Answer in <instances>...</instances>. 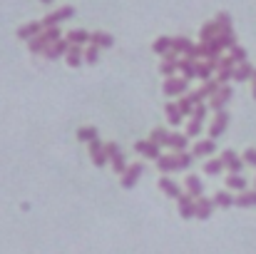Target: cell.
I'll return each mask as SVG.
<instances>
[{"instance_id":"cell-1","label":"cell","mask_w":256,"mask_h":254,"mask_svg":"<svg viewBox=\"0 0 256 254\" xmlns=\"http://www.w3.org/2000/svg\"><path fill=\"white\" fill-rule=\"evenodd\" d=\"M72 15H75V8H72V5H65V8H60V10H55V13L45 15L40 23H42V28H58L60 23L70 20Z\"/></svg>"},{"instance_id":"cell-2","label":"cell","mask_w":256,"mask_h":254,"mask_svg":"<svg viewBox=\"0 0 256 254\" xmlns=\"http://www.w3.org/2000/svg\"><path fill=\"white\" fill-rule=\"evenodd\" d=\"M104 152H107V157H110L114 172H117V174H124L127 162H124V152L120 150V145H117V142H107V145H104Z\"/></svg>"},{"instance_id":"cell-3","label":"cell","mask_w":256,"mask_h":254,"mask_svg":"<svg viewBox=\"0 0 256 254\" xmlns=\"http://www.w3.org/2000/svg\"><path fill=\"white\" fill-rule=\"evenodd\" d=\"M134 152H140L142 157H150V160H154V162L162 157V150H160L152 140H137V142H134Z\"/></svg>"},{"instance_id":"cell-4","label":"cell","mask_w":256,"mask_h":254,"mask_svg":"<svg viewBox=\"0 0 256 254\" xmlns=\"http://www.w3.org/2000/svg\"><path fill=\"white\" fill-rule=\"evenodd\" d=\"M232 97H234L232 87H229V85H222V87H219V92H216V95H212L209 107H212V110H216V112H222V110H224V105H226Z\"/></svg>"},{"instance_id":"cell-5","label":"cell","mask_w":256,"mask_h":254,"mask_svg":"<svg viewBox=\"0 0 256 254\" xmlns=\"http://www.w3.org/2000/svg\"><path fill=\"white\" fill-rule=\"evenodd\" d=\"M226 125H229V112H226V110L216 112V117H214V122H212V127H209V140H214V142H216V137H222V135H224Z\"/></svg>"},{"instance_id":"cell-6","label":"cell","mask_w":256,"mask_h":254,"mask_svg":"<svg viewBox=\"0 0 256 254\" xmlns=\"http://www.w3.org/2000/svg\"><path fill=\"white\" fill-rule=\"evenodd\" d=\"M222 162H224V167L229 169L232 174H242V169H244V160L234 150H224L222 152Z\"/></svg>"},{"instance_id":"cell-7","label":"cell","mask_w":256,"mask_h":254,"mask_svg":"<svg viewBox=\"0 0 256 254\" xmlns=\"http://www.w3.org/2000/svg\"><path fill=\"white\" fill-rule=\"evenodd\" d=\"M142 172H144V167H142L140 162H134V165H127L124 174H122V187H124V189H132V187L140 182Z\"/></svg>"},{"instance_id":"cell-8","label":"cell","mask_w":256,"mask_h":254,"mask_svg":"<svg viewBox=\"0 0 256 254\" xmlns=\"http://www.w3.org/2000/svg\"><path fill=\"white\" fill-rule=\"evenodd\" d=\"M90 157H92V165H94V167H104V162L110 160V157H107V152H104V145H102V140H100V137L90 142Z\"/></svg>"},{"instance_id":"cell-9","label":"cell","mask_w":256,"mask_h":254,"mask_svg":"<svg viewBox=\"0 0 256 254\" xmlns=\"http://www.w3.org/2000/svg\"><path fill=\"white\" fill-rule=\"evenodd\" d=\"M68 50H70V43H68V38H62V40L48 45V50L42 53V58H45V60H58V58L68 55Z\"/></svg>"},{"instance_id":"cell-10","label":"cell","mask_w":256,"mask_h":254,"mask_svg":"<svg viewBox=\"0 0 256 254\" xmlns=\"http://www.w3.org/2000/svg\"><path fill=\"white\" fill-rule=\"evenodd\" d=\"M186 87H189V83L184 78H167L164 80V95L167 97H176V95L186 92Z\"/></svg>"},{"instance_id":"cell-11","label":"cell","mask_w":256,"mask_h":254,"mask_svg":"<svg viewBox=\"0 0 256 254\" xmlns=\"http://www.w3.org/2000/svg\"><path fill=\"white\" fill-rule=\"evenodd\" d=\"M176 204H179V217H182V219H192V217H194L196 202L192 199V194H182V197L176 199Z\"/></svg>"},{"instance_id":"cell-12","label":"cell","mask_w":256,"mask_h":254,"mask_svg":"<svg viewBox=\"0 0 256 254\" xmlns=\"http://www.w3.org/2000/svg\"><path fill=\"white\" fill-rule=\"evenodd\" d=\"M214 199H209V197H196V212H194V217L196 219H209L212 217V212H214Z\"/></svg>"},{"instance_id":"cell-13","label":"cell","mask_w":256,"mask_h":254,"mask_svg":"<svg viewBox=\"0 0 256 254\" xmlns=\"http://www.w3.org/2000/svg\"><path fill=\"white\" fill-rule=\"evenodd\" d=\"M42 30H45V28H42V23H28V25L18 28V33H15V35H18L20 40H28V43H30V40H32V38H38Z\"/></svg>"},{"instance_id":"cell-14","label":"cell","mask_w":256,"mask_h":254,"mask_svg":"<svg viewBox=\"0 0 256 254\" xmlns=\"http://www.w3.org/2000/svg\"><path fill=\"white\" fill-rule=\"evenodd\" d=\"M172 50L176 53V55H189L192 50H194V43L189 40V38H184V35H179V38H172Z\"/></svg>"},{"instance_id":"cell-15","label":"cell","mask_w":256,"mask_h":254,"mask_svg":"<svg viewBox=\"0 0 256 254\" xmlns=\"http://www.w3.org/2000/svg\"><path fill=\"white\" fill-rule=\"evenodd\" d=\"M214 152H216V142H214V140H199V142L194 145V150H192L194 157H209V155H214Z\"/></svg>"},{"instance_id":"cell-16","label":"cell","mask_w":256,"mask_h":254,"mask_svg":"<svg viewBox=\"0 0 256 254\" xmlns=\"http://www.w3.org/2000/svg\"><path fill=\"white\" fill-rule=\"evenodd\" d=\"M90 45H97V48H112V45H114V38H112L110 33L97 30V33H90Z\"/></svg>"},{"instance_id":"cell-17","label":"cell","mask_w":256,"mask_h":254,"mask_svg":"<svg viewBox=\"0 0 256 254\" xmlns=\"http://www.w3.org/2000/svg\"><path fill=\"white\" fill-rule=\"evenodd\" d=\"M254 68H252V63H249V60H246V63H242V65H236V68H234V80H236V83H246V80H252V78H254Z\"/></svg>"},{"instance_id":"cell-18","label":"cell","mask_w":256,"mask_h":254,"mask_svg":"<svg viewBox=\"0 0 256 254\" xmlns=\"http://www.w3.org/2000/svg\"><path fill=\"white\" fill-rule=\"evenodd\" d=\"M160 189L167 194V197H174V199H179L182 197V189H179V184L170 179V177H160Z\"/></svg>"},{"instance_id":"cell-19","label":"cell","mask_w":256,"mask_h":254,"mask_svg":"<svg viewBox=\"0 0 256 254\" xmlns=\"http://www.w3.org/2000/svg\"><path fill=\"white\" fill-rule=\"evenodd\" d=\"M65 60H68V65H70V68H80V65H82V60H85L82 48H80V45H70V50H68Z\"/></svg>"},{"instance_id":"cell-20","label":"cell","mask_w":256,"mask_h":254,"mask_svg":"<svg viewBox=\"0 0 256 254\" xmlns=\"http://www.w3.org/2000/svg\"><path fill=\"white\" fill-rule=\"evenodd\" d=\"M216 43H219L222 50H232V48H236V35H234V30H222V33L216 35Z\"/></svg>"},{"instance_id":"cell-21","label":"cell","mask_w":256,"mask_h":254,"mask_svg":"<svg viewBox=\"0 0 256 254\" xmlns=\"http://www.w3.org/2000/svg\"><path fill=\"white\" fill-rule=\"evenodd\" d=\"M186 145H189V137L186 135H182V132H170V145L174 152H184L186 150Z\"/></svg>"},{"instance_id":"cell-22","label":"cell","mask_w":256,"mask_h":254,"mask_svg":"<svg viewBox=\"0 0 256 254\" xmlns=\"http://www.w3.org/2000/svg\"><path fill=\"white\" fill-rule=\"evenodd\" d=\"M216 35H219V25L212 20V23H204L202 25V33H199V38H202V43H212V40H216Z\"/></svg>"},{"instance_id":"cell-23","label":"cell","mask_w":256,"mask_h":254,"mask_svg":"<svg viewBox=\"0 0 256 254\" xmlns=\"http://www.w3.org/2000/svg\"><path fill=\"white\" fill-rule=\"evenodd\" d=\"M179 73L184 75V80H186V83H189V80H194V78H196V63H194V60H189V58L179 60Z\"/></svg>"},{"instance_id":"cell-24","label":"cell","mask_w":256,"mask_h":254,"mask_svg":"<svg viewBox=\"0 0 256 254\" xmlns=\"http://www.w3.org/2000/svg\"><path fill=\"white\" fill-rule=\"evenodd\" d=\"M65 38H68L70 45H80V48L90 43V33H87V30H80V28H78V30H70Z\"/></svg>"},{"instance_id":"cell-25","label":"cell","mask_w":256,"mask_h":254,"mask_svg":"<svg viewBox=\"0 0 256 254\" xmlns=\"http://www.w3.org/2000/svg\"><path fill=\"white\" fill-rule=\"evenodd\" d=\"M150 140H152L157 147H167V145H170V132H167L164 127H154V130L150 132Z\"/></svg>"},{"instance_id":"cell-26","label":"cell","mask_w":256,"mask_h":254,"mask_svg":"<svg viewBox=\"0 0 256 254\" xmlns=\"http://www.w3.org/2000/svg\"><path fill=\"white\" fill-rule=\"evenodd\" d=\"M164 110H167V120H170V125H174V127L182 125V117H184V115H182V110H179L176 102H167Z\"/></svg>"},{"instance_id":"cell-27","label":"cell","mask_w":256,"mask_h":254,"mask_svg":"<svg viewBox=\"0 0 256 254\" xmlns=\"http://www.w3.org/2000/svg\"><path fill=\"white\" fill-rule=\"evenodd\" d=\"M186 192H189L192 197H202V194H204V184H202V179H199L196 174L186 177Z\"/></svg>"},{"instance_id":"cell-28","label":"cell","mask_w":256,"mask_h":254,"mask_svg":"<svg viewBox=\"0 0 256 254\" xmlns=\"http://www.w3.org/2000/svg\"><path fill=\"white\" fill-rule=\"evenodd\" d=\"M222 169H226L224 167V162H222V157H212V160H206V162H204V172H206L209 177L222 174Z\"/></svg>"},{"instance_id":"cell-29","label":"cell","mask_w":256,"mask_h":254,"mask_svg":"<svg viewBox=\"0 0 256 254\" xmlns=\"http://www.w3.org/2000/svg\"><path fill=\"white\" fill-rule=\"evenodd\" d=\"M234 204L236 207H256V189L254 192H246L244 189L239 197H234Z\"/></svg>"},{"instance_id":"cell-30","label":"cell","mask_w":256,"mask_h":254,"mask_svg":"<svg viewBox=\"0 0 256 254\" xmlns=\"http://www.w3.org/2000/svg\"><path fill=\"white\" fill-rule=\"evenodd\" d=\"M152 50H154L157 55H167V53L172 50V38H167V35L157 38V40L152 43Z\"/></svg>"},{"instance_id":"cell-31","label":"cell","mask_w":256,"mask_h":254,"mask_svg":"<svg viewBox=\"0 0 256 254\" xmlns=\"http://www.w3.org/2000/svg\"><path fill=\"white\" fill-rule=\"evenodd\" d=\"M28 48H30V53H35V55H42L45 50H48V40L42 38V33L38 35V38H32L30 43H28Z\"/></svg>"},{"instance_id":"cell-32","label":"cell","mask_w":256,"mask_h":254,"mask_svg":"<svg viewBox=\"0 0 256 254\" xmlns=\"http://www.w3.org/2000/svg\"><path fill=\"white\" fill-rule=\"evenodd\" d=\"M192 162H194V155H189V152H174V165H176V169L192 167Z\"/></svg>"},{"instance_id":"cell-33","label":"cell","mask_w":256,"mask_h":254,"mask_svg":"<svg viewBox=\"0 0 256 254\" xmlns=\"http://www.w3.org/2000/svg\"><path fill=\"white\" fill-rule=\"evenodd\" d=\"M214 68L216 65H212V63H196V78L199 80H212V73H214Z\"/></svg>"},{"instance_id":"cell-34","label":"cell","mask_w":256,"mask_h":254,"mask_svg":"<svg viewBox=\"0 0 256 254\" xmlns=\"http://www.w3.org/2000/svg\"><path fill=\"white\" fill-rule=\"evenodd\" d=\"M226 187L229 189H236V192H244L246 189V179L242 174H229L226 177Z\"/></svg>"},{"instance_id":"cell-35","label":"cell","mask_w":256,"mask_h":254,"mask_svg":"<svg viewBox=\"0 0 256 254\" xmlns=\"http://www.w3.org/2000/svg\"><path fill=\"white\" fill-rule=\"evenodd\" d=\"M97 137H100L97 127H80V130H78V140H80V142H87V145H90V142L97 140Z\"/></svg>"},{"instance_id":"cell-36","label":"cell","mask_w":256,"mask_h":254,"mask_svg":"<svg viewBox=\"0 0 256 254\" xmlns=\"http://www.w3.org/2000/svg\"><path fill=\"white\" fill-rule=\"evenodd\" d=\"M154 165H157L160 172H174V169H176V165H174V155H162Z\"/></svg>"},{"instance_id":"cell-37","label":"cell","mask_w":256,"mask_h":254,"mask_svg":"<svg viewBox=\"0 0 256 254\" xmlns=\"http://www.w3.org/2000/svg\"><path fill=\"white\" fill-rule=\"evenodd\" d=\"M214 204L222 207V209H229V207L234 204V197H232L229 192H216V194H214Z\"/></svg>"},{"instance_id":"cell-38","label":"cell","mask_w":256,"mask_h":254,"mask_svg":"<svg viewBox=\"0 0 256 254\" xmlns=\"http://www.w3.org/2000/svg\"><path fill=\"white\" fill-rule=\"evenodd\" d=\"M176 70H179V60H162V65H160V73L164 78H174Z\"/></svg>"},{"instance_id":"cell-39","label":"cell","mask_w":256,"mask_h":254,"mask_svg":"<svg viewBox=\"0 0 256 254\" xmlns=\"http://www.w3.org/2000/svg\"><path fill=\"white\" fill-rule=\"evenodd\" d=\"M219 87H222V85L216 83V78H212V80H206V83L202 85V90H199V92H202V97H212V95H216V92H219Z\"/></svg>"},{"instance_id":"cell-40","label":"cell","mask_w":256,"mask_h":254,"mask_svg":"<svg viewBox=\"0 0 256 254\" xmlns=\"http://www.w3.org/2000/svg\"><path fill=\"white\" fill-rule=\"evenodd\" d=\"M42 38L48 40V45H52V43L62 40V33H60V28H45L42 30Z\"/></svg>"},{"instance_id":"cell-41","label":"cell","mask_w":256,"mask_h":254,"mask_svg":"<svg viewBox=\"0 0 256 254\" xmlns=\"http://www.w3.org/2000/svg\"><path fill=\"white\" fill-rule=\"evenodd\" d=\"M85 63L87 65H97V63H100V48H97V45H87Z\"/></svg>"},{"instance_id":"cell-42","label":"cell","mask_w":256,"mask_h":254,"mask_svg":"<svg viewBox=\"0 0 256 254\" xmlns=\"http://www.w3.org/2000/svg\"><path fill=\"white\" fill-rule=\"evenodd\" d=\"M214 23L219 25V33H222V30H234V28H232V15H229V13H219Z\"/></svg>"},{"instance_id":"cell-43","label":"cell","mask_w":256,"mask_h":254,"mask_svg":"<svg viewBox=\"0 0 256 254\" xmlns=\"http://www.w3.org/2000/svg\"><path fill=\"white\" fill-rule=\"evenodd\" d=\"M202 135V120H189V125H186V137H199Z\"/></svg>"},{"instance_id":"cell-44","label":"cell","mask_w":256,"mask_h":254,"mask_svg":"<svg viewBox=\"0 0 256 254\" xmlns=\"http://www.w3.org/2000/svg\"><path fill=\"white\" fill-rule=\"evenodd\" d=\"M176 105H179L182 115H192V112H194V102L189 100V95H186V97H179V102H176Z\"/></svg>"},{"instance_id":"cell-45","label":"cell","mask_w":256,"mask_h":254,"mask_svg":"<svg viewBox=\"0 0 256 254\" xmlns=\"http://www.w3.org/2000/svg\"><path fill=\"white\" fill-rule=\"evenodd\" d=\"M229 55L234 58V63H236V65L246 63V50H244V48H239V45H236V48H232V53H229Z\"/></svg>"},{"instance_id":"cell-46","label":"cell","mask_w":256,"mask_h":254,"mask_svg":"<svg viewBox=\"0 0 256 254\" xmlns=\"http://www.w3.org/2000/svg\"><path fill=\"white\" fill-rule=\"evenodd\" d=\"M229 80H234V70H219L216 73V83L219 85H229Z\"/></svg>"},{"instance_id":"cell-47","label":"cell","mask_w":256,"mask_h":254,"mask_svg":"<svg viewBox=\"0 0 256 254\" xmlns=\"http://www.w3.org/2000/svg\"><path fill=\"white\" fill-rule=\"evenodd\" d=\"M234 68H236V63H234L232 55H226V58L219 60V70H234Z\"/></svg>"},{"instance_id":"cell-48","label":"cell","mask_w":256,"mask_h":254,"mask_svg":"<svg viewBox=\"0 0 256 254\" xmlns=\"http://www.w3.org/2000/svg\"><path fill=\"white\" fill-rule=\"evenodd\" d=\"M246 165H252V167H256V147H249L246 152H244V157H242Z\"/></svg>"},{"instance_id":"cell-49","label":"cell","mask_w":256,"mask_h":254,"mask_svg":"<svg viewBox=\"0 0 256 254\" xmlns=\"http://www.w3.org/2000/svg\"><path fill=\"white\" fill-rule=\"evenodd\" d=\"M192 117L204 122V117H206V105H204V102H202V105H196V107H194V112H192Z\"/></svg>"},{"instance_id":"cell-50","label":"cell","mask_w":256,"mask_h":254,"mask_svg":"<svg viewBox=\"0 0 256 254\" xmlns=\"http://www.w3.org/2000/svg\"><path fill=\"white\" fill-rule=\"evenodd\" d=\"M252 95H254V100H256V73H254V78H252Z\"/></svg>"},{"instance_id":"cell-51","label":"cell","mask_w":256,"mask_h":254,"mask_svg":"<svg viewBox=\"0 0 256 254\" xmlns=\"http://www.w3.org/2000/svg\"><path fill=\"white\" fill-rule=\"evenodd\" d=\"M42 3H45V5H50V3H52V0H42Z\"/></svg>"},{"instance_id":"cell-52","label":"cell","mask_w":256,"mask_h":254,"mask_svg":"<svg viewBox=\"0 0 256 254\" xmlns=\"http://www.w3.org/2000/svg\"><path fill=\"white\" fill-rule=\"evenodd\" d=\"M254 182H256V179H254Z\"/></svg>"}]
</instances>
